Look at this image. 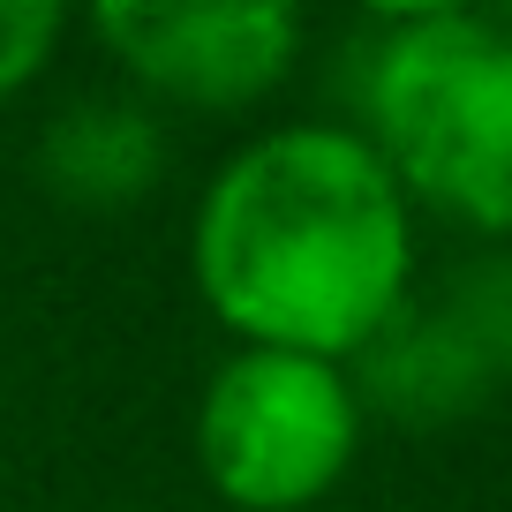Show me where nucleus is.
<instances>
[{"mask_svg":"<svg viewBox=\"0 0 512 512\" xmlns=\"http://www.w3.org/2000/svg\"><path fill=\"white\" fill-rule=\"evenodd\" d=\"M196 279L264 347H362L407 287V211L392 166L347 128L249 144L196 211Z\"/></svg>","mask_w":512,"mask_h":512,"instance_id":"f257e3e1","label":"nucleus"},{"mask_svg":"<svg viewBox=\"0 0 512 512\" xmlns=\"http://www.w3.org/2000/svg\"><path fill=\"white\" fill-rule=\"evenodd\" d=\"M369 121L430 196L512 226V16L415 8L369 46Z\"/></svg>","mask_w":512,"mask_h":512,"instance_id":"f03ea898","label":"nucleus"},{"mask_svg":"<svg viewBox=\"0 0 512 512\" xmlns=\"http://www.w3.org/2000/svg\"><path fill=\"white\" fill-rule=\"evenodd\" d=\"M204 467L234 505L279 512L317 497L354 452V392L324 354L249 347L204 392Z\"/></svg>","mask_w":512,"mask_h":512,"instance_id":"7ed1b4c3","label":"nucleus"},{"mask_svg":"<svg viewBox=\"0 0 512 512\" xmlns=\"http://www.w3.org/2000/svg\"><path fill=\"white\" fill-rule=\"evenodd\" d=\"M98 31L159 91L196 98V106H234V98H256L287 68L294 8H272V0H234V8H211V0H121V8H98Z\"/></svg>","mask_w":512,"mask_h":512,"instance_id":"20e7f679","label":"nucleus"},{"mask_svg":"<svg viewBox=\"0 0 512 512\" xmlns=\"http://www.w3.org/2000/svg\"><path fill=\"white\" fill-rule=\"evenodd\" d=\"M354 354H362V392L400 422H452L490 392V369L452 332L445 309L400 302Z\"/></svg>","mask_w":512,"mask_h":512,"instance_id":"39448f33","label":"nucleus"},{"mask_svg":"<svg viewBox=\"0 0 512 512\" xmlns=\"http://www.w3.org/2000/svg\"><path fill=\"white\" fill-rule=\"evenodd\" d=\"M166 166V136L144 106L121 98H76L38 144V174L76 204H128Z\"/></svg>","mask_w":512,"mask_h":512,"instance_id":"423d86ee","label":"nucleus"},{"mask_svg":"<svg viewBox=\"0 0 512 512\" xmlns=\"http://www.w3.org/2000/svg\"><path fill=\"white\" fill-rule=\"evenodd\" d=\"M437 309H445L452 332L475 347V362L490 369V384L512 377V249L460 264V272L445 279V294H437Z\"/></svg>","mask_w":512,"mask_h":512,"instance_id":"0eeeda50","label":"nucleus"},{"mask_svg":"<svg viewBox=\"0 0 512 512\" xmlns=\"http://www.w3.org/2000/svg\"><path fill=\"white\" fill-rule=\"evenodd\" d=\"M53 31H61V8H53V0H0V91L23 83L46 61Z\"/></svg>","mask_w":512,"mask_h":512,"instance_id":"6e6552de","label":"nucleus"}]
</instances>
